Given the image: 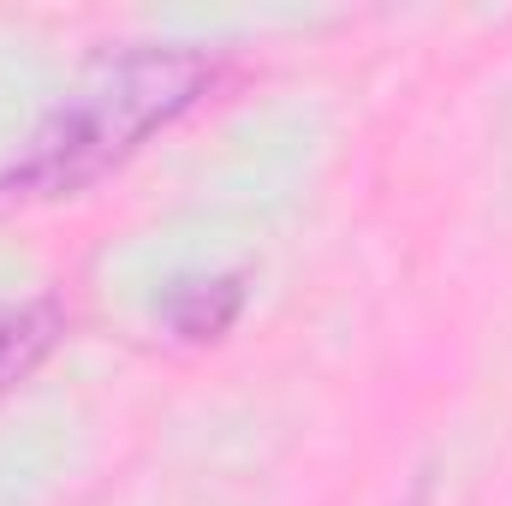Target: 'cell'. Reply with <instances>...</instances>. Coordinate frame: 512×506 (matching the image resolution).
<instances>
[{
    "label": "cell",
    "instance_id": "2",
    "mask_svg": "<svg viewBox=\"0 0 512 506\" xmlns=\"http://www.w3.org/2000/svg\"><path fill=\"white\" fill-rule=\"evenodd\" d=\"M245 304V280L239 274H191L167 292L161 304V322L179 334V340H215L227 334V322L239 316Z\"/></svg>",
    "mask_w": 512,
    "mask_h": 506
},
{
    "label": "cell",
    "instance_id": "3",
    "mask_svg": "<svg viewBox=\"0 0 512 506\" xmlns=\"http://www.w3.org/2000/svg\"><path fill=\"white\" fill-rule=\"evenodd\" d=\"M60 340V304L54 298H24V304H0V393L12 381H24L48 346Z\"/></svg>",
    "mask_w": 512,
    "mask_h": 506
},
{
    "label": "cell",
    "instance_id": "1",
    "mask_svg": "<svg viewBox=\"0 0 512 506\" xmlns=\"http://www.w3.org/2000/svg\"><path fill=\"white\" fill-rule=\"evenodd\" d=\"M215 54L191 42H143L96 60L30 131V143L0 167V209L48 203L96 185L108 167L137 155L161 126L191 114L215 84Z\"/></svg>",
    "mask_w": 512,
    "mask_h": 506
}]
</instances>
